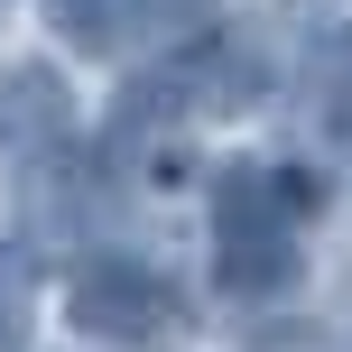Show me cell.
<instances>
[{
	"mask_svg": "<svg viewBox=\"0 0 352 352\" xmlns=\"http://www.w3.org/2000/svg\"><path fill=\"white\" fill-rule=\"evenodd\" d=\"M324 213V176L287 158L213 167V278L232 297H278L306 269V223Z\"/></svg>",
	"mask_w": 352,
	"mask_h": 352,
	"instance_id": "6da1fadb",
	"label": "cell"
},
{
	"mask_svg": "<svg viewBox=\"0 0 352 352\" xmlns=\"http://www.w3.org/2000/svg\"><path fill=\"white\" fill-rule=\"evenodd\" d=\"M65 130H74V93H65V74L56 65H10L0 74V176H19V167H37L47 148H65Z\"/></svg>",
	"mask_w": 352,
	"mask_h": 352,
	"instance_id": "277c9868",
	"label": "cell"
},
{
	"mask_svg": "<svg viewBox=\"0 0 352 352\" xmlns=\"http://www.w3.org/2000/svg\"><path fill=\"white\" fill-rule=\"evenodd\" d=\"M250 352H334L324 334H269V343H250Z\"/></svg>",
	"mask_w": 352,
	"mask_h": 352,
	"instance_id": "ba28073f",
	"label": "cell"
},
{
	"mask_svg": "<svg viewBox=\"0 0 352 352\" xmlns=\"http://www.w3.org/2000/svg\"><path fill=\"white\" fill-rule=\"evenodd\" d=\"M93 158H74V140L65 148H47L37 167H19V241L28 250H74L84 260V241L102 232V186H93Z\"/></svg>",
	"mask_w": 352,
	"mask_h": 352,
	"instance_id": "3957f363",
	"label": "cell"
},
{
	"mask_svg": "<svg viewBox=\"0 0 352 352\" xmlns=\"http://www.w3.org/2000/svg\"><path fill=\"white\" fill-rule=\"evenodd\" d=\"M334 140L352 148V74H343V84H334Z\"/></svg>",
	"mask_w": 352,
	"mask_h": 352,
	"instance_id": "9c48e42d",
	"label": "cell"
},
{
	"mask_svg": "<svg viewBox=\"0 0 352 352\" xmlns=\"http://www.w3.org/2000/svg\"><path fill=\"white\" fill-rule=\"evenodd\" d=\"M223 19V0H130V28H148L158 47H186Z\"/></svg>",
	"mask_w": 352,
	"mask_h": 352,
	"instance_id": "52a82bcc",
	"label": "cell"
},
{
	"mask_svg": "<svg viewBox=\"0 0 352 352\" xmlns=\"http://www.w3.org/2000/svg\"><path fill=\"white\" fill-rule=\"evenodd\" d=\"M47 28L84 56H111L130 37V0H47Z\"/></svg>",
	"mask_w": 352,
	"mask_h": 352,
	"instance_id": "8992f818",
	"label": "cell"
},
{
	"mask_svg": "<svg viewBox=\"0 0 352 352\" xmlns=\"http://www.w3.org/2000/svg\"><path fill=\"white\" fill-rule=\"evenodd\" d=\"M0 10H10V0H0Z\"/></svg>",
	"mask_w": 352,
	"mask_h": 352,
	"instance_id": "30bf717a",
	"label": "cell"
},
{
	"mask_svg": "<svg viewBox=\"0 0 352 352\" xmlns=\"http://www.w3.org/2000/svg\"><path fill=\"white\" fill-rule=\"evenodd\" d=\"M37 334V250L0 241V352H28Z\"/></svg>",
	"mask_w": 352,
	"mask_h": 352,
	"instance_id": "5b68a950",
	"label": "cell"
},
{
	"mask_svg": "<svg viewBox=\"0 0 352 352\" xmlns=\"http://www.w3.org/2000/svg\"><path fill=\"white\" fill-rule=\"evenodd\" d=\"M65 324L102 352H158V343L186 334V297L130 250H93L65 278Z\"/></svg>",
	"mask_w": 352,
	"mask_h": 352,
	"instance_id": "7a4b0ae2",
	"label": "cell"
}]
</instances>
